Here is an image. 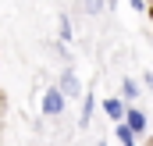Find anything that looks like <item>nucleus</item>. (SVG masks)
Masks as SVG:
<instances>
[{"label":"nucleus","mask_w":153,"mask_h":146,"mask_svg":"<svg viewBox=\"0 0 153 146\" xmlns=\"http://www.w3.org/2000/svg\"><path fill=\"white\" fill-rule=\"evenodd\" d=\"M146 14H150V18H153V4H150V11H146Z\"/></svg>","instance_id":"14"},{"label":"nucleus","mask_w":153,"mask_h":146,"mask_svg":"<svg viewBox=\"0 0 153 146\" xmlns=\"http://www.w3.org/2000/svg\"><path fill=\"white\" fill-rule=\"evenodd\" d=\"M139 82H143V89H146V93H153V72H143Z\"/></svg>","instance_id":"11"},{"label":"nucleus","mask_w":153,"mask_h":146,"mask_svg":"<svg viewBox=\"0 0 153 146\" xmlns=\"http://www.w3.org/2000/svg\"><path fill=\"white\" fill-rule=\"evenodd\" d=\"M78 11L85 18H96L100 11H107V0H78Z\"/></svg>","instance_id":"8"},{"label":"nucleus","mask_w":153,"mask_h":146,"mask_svg":"<svg viewBox=\"0 0 153 146\" xmlns=\"http://www.w3.org/2000/svg\"><path fill=\"white\" fill-rule=\"evenodd\" d=\"M143 93H146V89H143V82H139V78H128V75L121 78V93H117V96H121L128 107H132V104H139V100H143Z\"/></svg>","instance_id":"5"},{"label":"nucleus","mask_w":153,"mask_h":146,"mask_svg":"<svg viewBox=\"0 0 153 146\" xmlns=\"http://www.w3.org/2000/svg\"><path fill=\"white\" fill-rule=\"evenodd\" d=\"M128 146H143V143H139V139H135V143H128Z\"/></svg>","instance_id":"13"},{"label":"nucleus","mask_w":153,"mask_h":146,"mask_svg":"<svg viewBox=\"0 0 153 146\" xmlns=\"http://www.w3.org/2000/svg\"><path fill=\"white\" fill-rule=\"evenodd\" d=\"M100 110H103V118H107V121L121 125V121H125V114H128V104H125L121 96H107V100L100 104Z\"/></svg>","instance_id":"4"},{"label":"nucleus","mask_w":153,"mask_h":146,"mask_svg":"<svg viewBox=\"0 0 153 146\" xmlns=\"http://www.w3.org/2000/svg\"><path fill=\"white\" fill-rule=\"evenodd\" d=\"M128 7H132V11H150V4H146V0H128Z\"/></svg>","instance_id":"12"},{"label":"nucleus","mask_w":153,"mask_h":146,"mask_svg":"<svg viewBox=\"0 0 153 146\" xmlns=\"http://www.w3.org/2000/svg\"><path fill=\"white\" fill-rule=\"evenodd\" d=\"M93 114H96V89H85L82 107H78V128H89L93 125Z\"/></svg>","instance_id":"6"},{"label":"nucleus","mask_w":153,"mask_h":146,"mask_svg":"<svg viewBox=\"0 0 153 146\" xmlns=\"http://www.w3.org/2000/svg\"><path fill=\"white\" fill-rule=\"evenodd\" d=\"M125 125H128V128H132V136L139 139V136H146V132H150V114L139 107V104H132L128 114H125Z\"/></svg>","instance_id":"3"},{"label":"nucleus","mask_w":153,"mask_h":146,"mask_svg":"<svg viewBox=\"0 0 153 146\" xmlns=\"http://www.w3.org/2000/svg\"><path fill=\"white\" fill-rule=\"evenodd\" d=\"M57 39H61L64 46H71V39H75V22H71V14H68V11H61V14H57Z\"/></svg>","instance_id":"7"},{"label":"nucleus","mask_w":153,"mask_h":146,"mask_svg":"<svg viewBox=\"0 0 153 146\" xmlns=\"http://www.w3.org/2000/svg\"><path fill=\"white\" fill-rule=\"evenodd\" d=\"M68 110V100H64V93L57 89V86H46L43 93H39V114L43 118H61Z\"/></svg>","instance_id":"1"},{"label":"nucleus","mask_w":153,"mask_h":146,"mask_svg":"<svg viewBox=\"0 0 153 146\" xmlns=\"http://www.w3.org/2000/svg\"><path fill=\"white\" fill-rule=\"evenodd\" d=\"M114 139H117V143H121V146L135 143V136H132V128H128L125 121H121V125H114Z\"/></svg>","instance_id":"9"},{"label":"nucleus","mask_w":153,"mask_h":146,"mask_svg":"<svg viewBox=\"0 0 153 146\" xmlns=\"http://www.w3.org/2000/svg\"><path fill=\"white\" fill-rule=\"evenodd\" d=\"M57 89L64 93V100H82V96H85L82 78L75 75V68H71V64H68V68H61V75H57Z\"/></svg>","instance_id":"2"},{"label":"nucleus","mask_w":153,"mask_h":146,"mask_svg":"<svg viewBox=\"0 0 153 146\" xmlns=\"http://www.w3.org/2000/svg\"><path fill=\"white\" fill-rule=\"evenodd\" d=\"M96 146H107V143H103V139H100V143H96Z\"/></svg>","instance_id":"15"},{"label":"nucleus","mask_w":153,"mask_h":146,"mask_svg":"<svg viewBox=\"0 0 153 146\" xmlns=\"http://www.w3.org/2000/svg\"><path fill=\"white\" fill-rule=\"evenodd\" d=\"M46 50H50L53 57H61V61H68V57H71V54H68V46H64L61 39H50V43H46Z\"/></svg>","instance_id":"10"}]
</instances>
